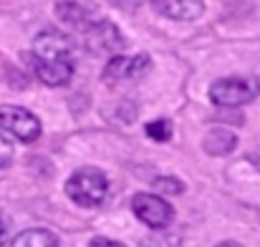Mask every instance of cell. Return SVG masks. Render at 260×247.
Segmentation results:
<instances>
[{"mask_svg": "<svg viewBox=\"0 0 260 247\" xmlns=\"http://www.w3.org/2000/svg\"><path fill=\"white\" fill-rule=\"evenodd\" d=\"M142 247H177V237H149L142 242Z\"/></svg>", "mask_w": 260, "mask_h": 247, "instance_id": "15", "label": "cell"}, {"mask_svg": "<svg viewBox=\"0 0 260 247\" xmlns=\"http://www.w3.org/2000/svg\"><path fill=\"white\" fill-rule=\"evenodd\" d=\"M149 68H152V58L149 56H144V53H139V56H119V58H111L109 63H106V68H104V81H137V79H142V76H147L149 74Z\"/></svg>", "mask_w": 260, "mask_h": 247, "instance_id": "7", "label": "cell"}, {"mask_svg": "<svg viewBox=\"0 0 260 247\" xmlns=\"http://www.w3.org/2000/svg\"><path fill=\"white\" fill-rule=\"evenodd\" d=\"M235 147H238V139L228 129H212L205 136V152L212 154V157H228Z\"/></svg>", "mask_w": 260, "mask_h": 247, "instance_id": "11", "label": "cell"}, {"mask_svg": "<svg viewBox=\"0 0 260 247\" xmlns=\"http://www.w3.org/2000/svg\"><path fill=\"white\" fill-rule=\"evenodd\" d=\"M10 157H13V152H10V147L5 144V142H0V169L10 162Z\"/></svg>", "mask_w": 260, "mask_h": 247, "instance_id": "16", "label": "cell"}, {"mask_svg": "<svg viewBox=\"0 0 260 247\" xmlns=\"http://www.w3.org/2000/svg\"><path fill=\"white\" fill-rule=\"evenodd\" d=\"M36 61H48V63H74V41L63 36L56 28H48L36 36L33 51L28 53Z\"/></svg>", "mask_w": 260, "mask_h": 247, "instance_id": "4", "label": "cell"}, {"mask_svg": "<svg viewBox=\"0 0 260 247\" xmlns=\"http://www.w3.org/2000/svg\"><path fill=\"white\" fill-rule=\"evenodd\" d=\"M154 187H157L159 192H165V194H179V192L184 189V184H182L177 177H159V179L154 182Z\"/></svg>", "mask_w": 260, "mask_h": 247, "instance_id": "14", "label": "cell"}, {"mask_svg": "<svg viewBox=\"0 0 260 247\" xmlns=\"http://www.w3.org/2000/svg\"><path fill=\"white\" fill-rule=\"evenodd\" d=\"M106 192H109V179L96 166L76 169L66 182V194L81 207H99L106 199Z\"/></svg>", "mask_w": 260, "mask_h": 247, "instance_id": "1", "label": "cell"}, {"mask_svg": "<svg viewBox=\"0 0 260 247\" xmlns=\"http://www.w3.org/2000/svg\"><path fill=\"white\" fill-rule=\"evenodd\" d=\"M144 131H147V136L154 139V142H170V136H172V124H170L167 119H157V121L147 124Z\"/></svg>", "mask_w": 260, "mask_h": 247, "instance_id": "13", "label": "cell"}, {"mask_svg": "<svg viewBox=\"0 0 260 247\" xmlns=\"http://www.w3.org/2000/svg\"><path fill=\"white\" fill-rule=\"evenodd\" d=\"M56 13H58L61 20L76 25L79 30H84L93 20H99L96 8H93V5H81V3H66V5L61 3V5H56Z\"/></svg>", "mask_w": 260, "mask_h": 247, "instance_id": "9", "label": "cell"}, {"mask_svg": "<svg viewBox=\"0 0 260 247\" xmlns=\"http://www.w3.org/2000/svg\"><path fill=\"white\" fill-rule=\"evenodd\" d=\"M10 247H58V240L48 230H25L13 240Z\"/></svg>", "mask_w": 260, "mask_h": 247, "instance_id": "12", "label": "cell"}, {"mask_svg": "<svg viewBox=\"0 0 260 247\" xmlns=\"http://www.w3.org/2000/svg\"><path fill=\"white\" fill-rule=\"evenodd\" d=\"M81 36H84V46L96 56H106V53H114V51L124 48V38L116 30V25L104 20V18L93 20L88 28H84Z\"/></svg>", "mask_w": 260, "mask_h": 247, "instance_id": "6", "label": "cell"}, {"mask_svg": "<svg viewBox=\"0 0 260 247\" xmlns=\"http://www.w3.org/2000/svg\"><path fill=\"white\" fill-rule=\"evenodd\" d=\"M154 10L172 20H194L205 10V5L197 0H170V3H154Z\"/></svg>", "mask_w": 260, "mask_h": 247, "instance_id": "10", "label": "cell"}, {"mask_svg": "<svg viewBox=\"0 0 260 247\" xmlns=\"http://www.w3.org/2000/svg\"><path fill=\"white\" fill-rule=\"evenodd\" d=\"M5 237H8V217L0 212V247L5 245Z\"/></svg>", "mask_w": 260, "mask_h": 247, "instance_id": "17", "label": "cell"}, {"mask_svg": "<svg viewBox=\"0 0 260 247\" xmlns=\"http://www.w3.org/2000/svg\"><path fill=\"white\" fill-rule=\"evenodd\" d=\"M25 58L33 74L38 76V81H43L46 86H63L74 76V63H48V61H36L33 56H25Z\"/></svg>", "mask_w": 260, "mask_h": 247, "instance_id": "8", "label": "cell"}, {"mask_svg": "<svg viewBox=\"0 0 260 247\" xmlns=\"http://www.w3.org/2000/svg\"><path fill=\"white\" fill-rule=\"evenodd\" d=\"M0 136L5 142L33 144L41 136V121L36 114L20 106H3L0 109Z\"/></svg>", "mask_w": 260, "mask_h": 247, "instance_id": "2", "label": "cell"}, {"mask_svg": "<svg viewBox=\"0 0 260 247\" xmlns=\"http://www.w3.org/2000/svg\"><path fill=\"white\" fill-rule=\"evenodd\" d=\"M132 209H134V215H137L144 225H149L152 230H165L174 217V209L170 202H165V199L157 197V194H144V192H142V194H134Z\"/></svg>", "mask_w": 260, "mask_h": 247, "instance_id": "5", "label": "cell"}, {"mask_svg": "<svg viewBox=\"0 0 260 247\" xmlns=\"http://www.w3.org/2000/svg\"><path fill=\"white\" fill-rule=\"evenodd\" d=\"M217 247H240V245H235V242H220Z\"/></svg>", "mask_w": 260, "mask_h": 247, "instance_id": "20", "label": "cell"}, {"mask_svg": "<svg viewBox=\"0 0 260 247\" xmlns=\"http://www.w3.org/2000/svg\"><path fill=\"white\" fill-rule=\"evenodd\" d=\"M260 93V83L255 79H243V76H233V79H220L210 86V98L217 106H243L255 101Z\"/></svg>", "mask_w": 260, "mask_h": 247, "instance_id": "3", "label": "cell"}, {"mask_svg": "<svg viewBox=\"0 0 260 247\" xmlns=\"http://www.w3.org/2000/svg\"><path fill=\"white\" fill-rule=\"evenodd\" d=\"M250 162H253L255 169H260V147H255V149L250 152Z\"/></svg>", "mask_w": 260, "mask_h": 247, "instance_id": "19", "label": "cell"}, {"mask_svg": "<svg viewBox=\"0 0 260 247\" xmlns=\"http://www.w3.org/2000/svg\"><path fill=\"white\" fill-rule=\"evenodd\" d=\"M91 247H124V245H119V242H114V240H93Z\"/></svg>", "mask_w": 260, "mask_h": 247, "instance_id": "18", "label": "cell"}]
</instances>
